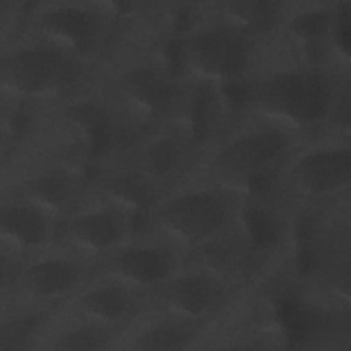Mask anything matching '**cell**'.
<instances>
[{"instance_id":"cell-1","label":"cell","mask_w":351,"mask_h":351,"mask_svg":"<svg viewBox=\"0 0 351 351\" xmlns=\"http://www.w3.org/2000/svg\"><path fill=\"white\" fill-rule=\"evenodd\" d=\"M350 73L302 63L276 67L245 85L243 111L307 138V133L330 126Z\"/></svg>"},{"instance_id":"cell-2","label":"cell","mask_w":351,"mask_h":351,"mask_svg":"<svg viewBox=\"0 0 351 351\" xmlns=\"http://www.w3.org/2000/svg\"><path fill=\"white\" fill-rule=\"evenodd\" d=\"M250 122L215 138L202 152L195 174L245 196L270 193L304 137L247 114Z\"/></svg>"},{"instance_id":"cell-3","label":"cell","mask_w":351,"mask_h":351,"mask_svg":"<svg viewBox=\"0 0 351 351\" xmlns=\"http://www.w3.org/2000/svg\"><path fill=\"white\" fill-rule=\"evenodd\" d=\"M248 197L193 174L160 197L145 230L166 239L186 258L241 228Z\"/></svg>"},{"instance_id":"cell-4","label":"cell","mask_w":351,"mask_h":351,"mask_svg":"<svg viewBox=\"0 0 351 351\" xmlns=\"http://www.w3.org/2000/svg\"><path fill=\"white\" fill-rule=\"evenodd\" d=\"M176 36L173 60L178 73L195 85L218 90L245 88L256 74V40L215 18L207 10Z\"/></svg>"},{"instance_id":"cell-5","label":"cell","mask_w":351,"mask_h":351,"mask_svg":"<svg viewBox=\"0 0 351 351\" xmlns=\"http://www.w3.org/2000/svg\"><path fill=\"white\" fill-rule=\"evenodd\" d=\"M90 69L47 41L16 33L8 37L1 49L4 100L34 108L60 104L84 92Z\"/></svg>"},{"instance_id":"cell-6","label":"cell","mask_w":351,"mask_h":351,"mask_svg":"<svg viewBox=\"0 0 351 351\" xmlns=\"http://www.w3.org/2000/svg\"><path fill=\"white\" fill-rule=\"evenodd\" d=\"M140 56L119 64L111 75L115 111L134 136L186 121L195 84L184 78L169 53L165 58Z\"/></svg>"},{"instance_id":"cell-7","label":"cell","mask_w":351,"mask_h":351,"mask_svg":"<svg viewBox=\"0 0 351 351\" xmlns=\"http://www.w3.org/2000/svg\"><path fill=\"white\" fill-rule=\"evenodd\" d=\"M115 23L103 1H30L21 4L15 34L37 37L93 67L106 52Z\"/></svg>"},{"instance_id":"cell-8","label":"cell","mask_w":351,"mask_h":351,"mask_svg":"<svg viewBox=\"0 0 351 351\" xmlns=\"http://www.w3.org/2000/svg\"><path fill=\"white\" fill-rule=\"evenodd\" d=\"M351 186L350 137L330 134L304 138L285 163L273 188L298 204H329L347 197Z\"/></svg>"},{"instance_id":"cell-9","label":"cell","mask_w":351,"mask_h":351,"mask_svg":"<svg viewBox=\"0 0 351 351\" xmlns=\"http://www.w3.org/2000/svg\"><path fill=\"white\" fill-rule=\"evenodd\" d=\"M93 277V263L59 243L52 248L16 261L12 276L3 280L10 304L58 311Z\"/></svg>"},{"instance_id":"cell-10","label":"cell","mask_w":351,"mask_h":351,"mask_svg":"<svg viewBox=\"0 0 351 351\" xmlns=\"http://www.w3.org/2000/svg\"><path fill=\"white\" fill-rule=\"evenodd\" d=\"M243 288L207 266L186 262L149 295V307L204 325L215 326L241 296Z\"/></svg>"},{"instance_id":"cell-11","label":"cell","mask_w":351,"mask_h":351,"mask_svg":"<svg viewBox=\"0 0 351 351\" xmlns=\"http://www.w3.org/2000/svg\"><path fill=\"white\" fill-rule=\"evenodd\" d=\"M185 263V255L159 234L144 230L93 265V274L152 295Z\"/></svg>"},{"instance_id":"cell-12","label":"cell","mask_w":351,"mask_h":351,"mask_svg":"<svg viewBox=\"0 0 351 351\" xmlns=\"http://www.w3.org/2000/svg\"><path fill=\"white\" fill-rule=\"evenodd\" d=\"M92 174L93 169L53 156L21 169L7 189L62 223L89 196Z\"/></svg>"},{"instance_id":"cell-13","label":"cell","mask_w":351,"mask_h":351,"mask_svg":"<svg viewBox=\"0 0 351 351\" xmlns=\"http://www.w3.org/2000/svg\"><path fill=\"white\" fill-rule=\"evenodd\" d=\"M126 152L166 193L195 174L203 149L191 125L178 121L138 136Z\"/></svg>"},{"instance_id":"cell-14","label":"cell","mask_w":351,"mask_h":351,"mask_svg":"<svg viewBox=\"0 0 351 351\" xmlns=\"http://www.w3.org/2000/svg\"><path fill=\"white\" fill-rule=\"evenodd\" d=\"M137 233L138 226L126 211L90 192L60 223L59 243L95 265Z\"/></svg>"},{"instance_id":"cell-15","label":"cell","mask_w":351,"mask_h":351,"mask_svg":"<svg viewBox=\"0 0 351 351\" xmlns=\"http://www.w3.org/2000/svg\"><path fill=\"white\" fill-rule=\"evenodd\" d=\"M149 310V296L112 278L93 274L60 313L123 336Z\"/></svg>"},{"instance_id":"cell-16","label":"cell","mask_w":351,"mask_h":351,"mask_svg":"<svg viewBox=\"0 0 351 351\" xmlns=\"http://www.w3.org/2000/svg\"><path fill=\"white\" fill-rule=\"evenodd\" d=\"M90 192L126 211L144 232L148 219L165 192L133 162L128 152L97 166Z\"/></svg>"},{"instance_id":"cell-17","label":"cell","mask_w":351,"mask_h":351,"mask_svg":"<svg viewBox=\"0 0 351 351\" xmlns=\"http://www.w3.org/2000/svg\"><path fill=\"white\" fill-rule=\"evenodd\" d=\"M0 239L3 254L21 261L59 244L60 222L5 189L0 206Z\"/></svg>"},{"instance_id":"cell-18","label":"cell","mask_w":351,"mask_h":351,"mask_svg":"<svg viewBox=\"0 0 351 351\" xmlns=\"http://www.w3.org/2000/svg\"><path fill=\"white\" fill-rule=\"evenodd\" d=\"M332 15L333 1L289 3L280 33L293 45L302 63L336 69L329 47Z\"/></svg>"},{"instance_id":"cell-19","label":"cell","mask_w":351,"mask_h":351,"mask_svg":"<svg viewBox=\"0 0 351 351\" xmlns=\"http://www.w3.org/2000/svg\"><path fill=\"white\" fill-rule=\"evenodd\" d=\"M214 326L188 321L149 307V310L123 333L119 348L143 351H178L197 347L210 336Z\"/></svg>"},{"instance_id":"cell-20","label":"cell","mask_w":351,"mask_h":351,"mask_svg":"<svg viewBox=\"0 0 351 351\" xmlns=\"http://www.w3.org/2000/svg\"><path fill=\"white\" fill-rule=\"evenodd\" d=\"M215 18L263 44L280 34L289 3L277 0H237L203 4Z\"/></svg>"},{"instance_id":"cell-21","label":"cell","mask_w":351,"mask_h":351,"mask_svg":"<svg viewBox=\"0 0 351 351\" xmlns=\"http://www.w3.org/2000/svg\"><path fill=\"white\" fill-rule=\"evenodd\" d=\"M121 340L122 335L118 332L55 311L41 329L36 343H40V347L60 351H96L119 348Z\"/></svg>"},{"instance_id":"cell-22","label":"cell","mask_w":351,"mask_h":351,"mask_svg":"<svg viewBox=\"0 0 351 351\" xmlns=\"http://www.w3.org/2000/svg\"><path fill=\"white\" fill-rule=\"evenodd\" d=\"M333 66L350 73L351 63V0L333 1V15L329 36Z\"/></svg>"}]
</instances>
